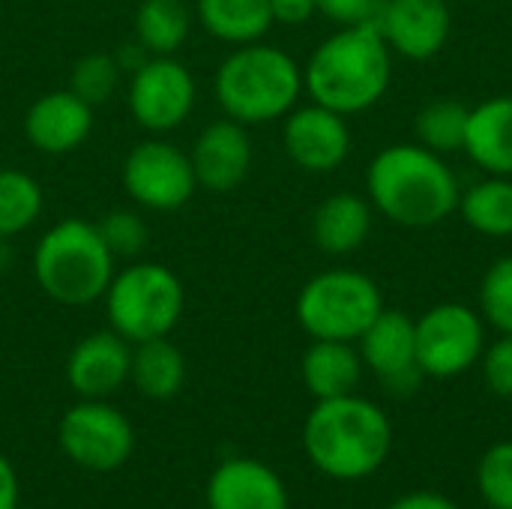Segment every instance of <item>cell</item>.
I'll use <instances>...</instances> for the list:
<instances>
[{
    "label": "cell",
    "mask_w": 512,
    "mask_h": 509,
    "mask_svg": "<svg viewBox=\"0 0 512 509\" xmlns=\"http://www.w3.org/2000/svg\"><path fill=\"white\" fill-rule=\"evenodd\" d=\"M369 204L399 228H435L459 210V177L423 144H390L366 171Z\"/></svg>",
    "instance_id": "6da1fadb"
},
{
    "label": "cell",
    "mask_w": 512,
    "mask_h": 509,
    "mask_svg": "<svg viewBox=\"0 0 512 509\" xmlns=\"http://www.w3.org/2000/svg\"><path fill=\"white\" fill-rule=\"evenodd\" d=\"M393 78V51L375 24H351L327 36L303 69V90L336 114H360L381 102Z\"/></svg>",
    "instance_id": "7a4b0ae2"
},
{
    "label": "cell",
    "mask_w": 512,
    "mask_h": 509,
    "mask_svg": "<svg viewBox=\"0 0 512 509\" xmlns=\"http://www.w3.org/2000/svg\"><path fill=\"white\" fill-rule=\"evenodd\" d=\"M390 417L357 393L321 399L303 426V450L309 462L330 480L357 483L372 477L390 456Z\"/></svg>",
    "instance_id": "3957f363"
},
{
    "label": "cell",
    "mask_w": 512,
    "mask_h": 509,
    "mask_svg": "<svg viewBox=\"0 0 512 509\" xmlns=\"http://www.w3.org/2000/svg\"><path fill=\"white\" fill-rule=\"evenodd\" d=\"M213 90L225 117L258 126L294 111L303 93V69L276 45L249 42L237 45V51L222 60Z\"/></svg>",
    "instance_id": "277c9868"
},
{
    "label": "cell",
    "mask_w": 512,
    "mask_h": 509,
    "mask_svg": "<svg viewBox=\"0 0 512 509\" xmlns=\"http://www.w3.org/2000/svg\"><path fill=\"white\" fill-rule=\"evenodd\" d=\"M114 255L99 228L69 216L51 225L33 249L36 285L60 306H90L105 297L114 279Z\"/></svg>",
    "instance_id": "5b68a950"
},
{
    "label": "cell",
    "mask_w": 512,
    "mask_h": 509,
    "mask_svg": "<svg viewBox=\"0 0 512 509\" xmlns=\"http://www.w3.org/2000/svg\"><path fill=\"white\" fill-rule=\"evenodd\" d=\"M102 300L111 330L129 345L168 336L186 306L180 279L156 261H135L114 273Z\"/></svg>",
    "instance_id": "8992f818"
},
{
    "label": "cell",
    "mask_w": 512,
    "mask_h": 509,
    "mask_svg": "<svg viewBox=\"0 0 512 509\" xmlns=\"http://www.w3.org/2000/svg\"><path fill=\"white\" fill-rule=\"evenodd\" d=\"M381 312L378 282L357 270H324L297 294V321L312 339L357 342Z\"/></svg>",
    "instance_id": "52a82bcc"
},
{
    "label": "cell",
    "mask_w": 512,
    "mask_h": 509,
    "mask_svg": "<svg viewBox=\"0 0 512 509\" xmlns=\"http://www.w3.org/2000/svg\"><path fill=\"white\" fill-rule=\"evenodd\" d=\"M414 327L417 363L426 378H456L486 351V321L465 303H438Z\"/></svg>",
    "instance_id": "ba28073f"
},
{
    "label": "cell",
    "mask_w": 512,
    "mask_h": 509,
    "mask_svg": "<svg viewBox=\"0 0 512 509\" xmlns=\"http://www.w3.org/2000/svg\"><path fill=\"white\" fill-rule=\"evenodd\" d=\"M57 441L66 459L87 471H117L126 465L135 447V432L126 414L105 405L102 399H84L72 405L57 426Z\"/></svg>",
    "instance_id": "9c48e42d"
},
{
    "label": "cell",
    "mask_w": 512,
    "mask_h": 509,
    "mask_svg": "<svg viewBox=\"0 0 512 509\" xmlns=\"http://www.w3.org/2000/svg\"><path fill=\"white\" fill-rule=\"evenodd\" d=\"M123 186L138 207L171 213L192 201L198 180L189 153L162 138H153L129 150L123 162Z\"/></svg>",
    "instance_id": "30bf717a"
},
{
    "label": "cell",
    "mask_w": 512,
    "mask_h": 509,
    "mask_svg": "<svg viewBox=\"0 0 512 509\" xmlns=\"http://www.w3.org/2000/svg\"><path fill=\"white\" fill-rule=\"evenodd\" d=\"M195 108L192 72L168 57H147L129 75V111L135 123L153 135L180 129Z\"/></svg>",
    "instance_id": "8fae6325"
},
{
    "label": "cell",
    "mask_w": 512,
    "mask_h": 509,
    "mask_svg": "<svg viewBox=\"0 0 512 509\" xmlns=\"http://www.w3.org/2000/svg\"><path fill=\"white\" fill-rule=\"evenodd\" d=\"M357 342L363 366H369L378 375L387 393H417L426 375L417 363V327L411 315L399 309H384Z\"/></svg>",
    "instance_id": "7c38bea8"
},
{
    "label": "cell",
    "mask_w": 512,
    "mask_h": 509,
    "mask_svg": "<svg viewBox=\"0 0 512 509\" xmlns=\"http://www.w3.org/2000/svg\"><path fill=\"white\" fill-rule=\"evenodd\" d=\"M372 24L393 54L432 60L450 39L453 15L447 0H381Z\"/></svg>",
    "instance_id": "4fadbf2b"
},
{
    "label": "cell",
    "mask_w": 512,
    "mask_h": 509,
    "mask_svg": "<svg viewBox=\"0 0 512 509\" xmlns=\"http://www.w3.org/2000/svg\"><path fill=\"white\" fill-rule=\"evenodd\" d=\"M282 144L288 159L306 174H330L351 153V129L345 114H336L318 102L285 114Z\"/></svg>",
    "instance_id": "5bb4252c"
},
{
    "label": "cell",
    "mask_w": 512,
    "mask_h": 509,
    "mask_svg": "<svg viewBox=\"0 0 512 509\" xmlns=\"http://www.w3.org/2000/svg\"><path fill=\"white\" fill-rule=\"evenodd\" d=\"M198 186L210 192L237 189L252 168V141L243 123L222 117L201 129L189 153Z\"/></svg>",
    "instance_id": "9a60e30c"
},
{
    "label": "cell",
    "mask_w": 512,
    "mask_h": 509,
    "mask_svg": "<svg viewBox=\"0 0 512 509\" xmlns=\"http://www.w3.org/2000/svg\"><path fill=\"white\" fill-rule=\"evenodd\" d=\"M129 366L132 345L114 330H102L84 336L72 348L66 360V381L81 399H105L129 381Z\"/></svg>",
    "instance_id": "2e32d148"
},
{
    "label": "cell",
    "mask_w": 512,
    "mask_h": 509,
    "mask_svg": "<svg viewBox=\"0 0 512 509\" xmlns=\"http://www.w3.org/2000/svg\"><path fill=\"white\" fill-rule=\"evenodd\" d=\"M93 129V105L78 99L69 87L39 96L24 117L27 141L48 156L72 153Z\"/></svg>",
    "instance_id": "e0dca14e"
},
{
    "label": "cell",
    "mask_w": 512,
    "mask_h": 509,
    "mask_svg": "<svg viewBox=\"0 0 512 509\" xmlns=\"http://www.w3.org/2000/svg\"><path fill=\"white\" fill-rule=\"evenodd\" d=\"M207 509H288V489L270 465L228 459L207 480Z\"/></svg>",
    "instance_id": "ac0fdd59"
},
{
    "label": "cell",
    "mask_w": 512,
    "mask_h": 509,
    "mask_svg": "<svg viewBox=\"0 0 512 509\" xmlns=\"http://www.w3.org/2000/svg\"><path fill=\"white\" fill-rule=\"evenodd\" d=\"M462 150L486 174L512 177V96H492L468 111Z\"/></svg>",
    "instance_id": "d6986e66"
},
{
    "label": "cell",
    "mask_w": 512,
    "mask_h": 509,
    "mask_svg": "<svg viewBox=\"0 0 512 509\" xmlns=\"http://www.w3.org/2000/svg\"><path fill=\"white\" fill-rule=\"evenodd\" d=\"M372 234V204L354 192L324 198L312 213V240L327 255H351Z\"/></svg>",
    "instance_id": "ffe728a7"
},
{
    "label": "cell",
    "mask_w": 512,
    "mask_h": 509,
    "mask_svg": "<svg viewBox=\"0 0 512 509\" xmlns=\"http://www.w3.org/2000/svg\"><path fill=\"white\" fill-rule=\"evenodd\" d=\"M300 375H303L306 390L318 402L351 396L357 393L360 378H363V357L354 348V342L315 339L300 360Z\"/></svg>",
    "instance_id": "44dd1931"
},
{
    "label": "cell",
    "mask_w": 512,
    "mask_h": 509,
    "mask_svg": "<svg viewBox=\"0 0 512 509\" xmlns=\"http://www.w3.org/2000/svg\"><path fill=\"white\" fill-rule=\"evenodd\" d=\"M129 381L135 390L153 402H168L183 390L186 381V360L168 336L138 342L132 348V366H129Z\"/></svg>",
    "instance_id": "7402d4cb"
},
{
    "label": "cell",
    "mask_w": 512,
    "mask_h": 509,
    "mask_svg": "<svg viewBox=\"0 0 512 509\" xmlns=\"http://www.w3.org/2000/svg\"><path fill=\"white\" fill-rule=\"evenodd\" d=\"M195 12L210 36L231 45L261 42L273 27L270 0H198Z\"/></svg>",
    "instance_id": "603a6c76"
},
{
    "label": "cell",
    "mask_w": 512,
    "mask_h": 509,
    "mask_svg": "<svg viewBox=\"0 0 512 509\" xmlns=\"http://www.w3.org/2000/svg\"><path fill=\"white\" fill-rule=\"evenodd\" d=\"M459 213L483 237H512V177H486L459 195Z\"/></svg>",
    "instance_id": "cb8c5ba5"
},
{
    "label": "cell",
    "mask_w": 512,
    "mask_h": 509,
    "mask_svg": "<svg viewBox=\"0 0 512 509\" xmlns=\"http://www.w3.org/2000/svg\"><path fill=\"white\" fill-rule=\"evenodd\" d=\"M192 15L183 0H141L135 9V39L150 57L174 54L189 36Z\"/></svg>",
    "instance_id": "d4e9b609"
},
{
    "label": "cell",
    "mask_w": 512,
    "mask_h": 509,
    "mask_svg": "<svg viewBox=\"0 0 512 509\" xmlns=\"http://www.w3.org/2000/svg\"><path fill=\"white\" fill-rule=\"evenodd\" d=\"M468 105L453 99V96H441L426 102L417 117H414V135L417 144H423L432 153L450 156L456 150L465 147V129H468Z\"/></svg>",
    "instance_id": "484cf974"
},
{
    "label": "cell",
    "mask_w": 512,
    "mask_h": 509,
    "mask_svg": "<svg viewBox=\"0 0 512 509\" xmlns=\"http://www.w3.org/2000/svg\"><path fill=\"white\" fill-rule=\"evenodd\" d=\"M39 213L42 186L18 168H0V240L27 231Z\"/></svg>",
    "instance_id": "4316f807"
},
{
    "label": "cell",
    "mask_w": 512,
    "mask_h": 509,
    "mask_svg": "<svg viewBox=\"0 0 512 509\" xmlns=\"http://www.w3.org/2000/svg\"><path fill=\"white\" fill-rule=\"evenodd\" d=\"M120 63L114 60V54H102V51H93V54H84L75 66H72V75H69V90L84 99L87 105L99 108L105 105L117 87H120Z\"/></svg>",
    "instance_id": "83f0119b"
},
{
    "label": "cell",
    "mask_w": 512,
    "mask_h": 509,
    "mask_svg": "<svg viewBox=\"0 0 512 509\" xmlns=\"http://www.w3.org/2000/svg\"><path fill=\"white\" fill-rule=\"evenodd\" d=\"M480 315L498 333H512V255L498 258L480 282Z\"/></svg>",
    "instance_id": "f1b7e54d"
},
{
    "label": "cell",
    "mask_w": 512,
    "mask_h": 509,
    "mask_svg": "<svg viewBox=\"0 0 512 509\" xmlns=\"http://www.w3.org/2000/svg\"><path fill=\"white\" fill-rule=\"evenodd\" d=\"M477 489L492 509H512V441L492 444L477 468Z\"/></svg>",
    "instance_id": "f546056e"
},
{
    "label": "cell",
    "mask_w": 512,
    "mask_h": 509,
    "mask_svg": "<svg viewBox=\"0 0 512 509\" xmlns=\"http://www.w3.org/2000/svg\"><path fill=\"white\" fill-rule=\"evenodd\" d=\"M96 228H99V234L108 243L114 258H135V255H141L144 246H147V237H150L144 219L135 210H111V213H105L96 222Z\"/></svg>",
    "instance_id": "4dcf8cb0"
},
{
    "label": "cell",
    "mask_w": 512,
    "mask_h": 509,
    "mask_svg": "<svg viewBox=\"0 0 512 509\" xmlns=\"http://www.w3.org/2000/svg\"><path fill=\"white\" fill-rule=\"evenodd\" d=\"M480 360L486 387L501 399H512V333H501V339L492 342Z\"/></svg>",
    "instance_id": "1f68e13d"
},
{
    "label": "cell",
    "mask_w": 512,
    "mask_h": 509,
    "mask_svg": "<svg viewBox=\"0 0 512 509\" xmlns=\"http://www.w3.org/2000/svg\"><path fill=\"white\" fill-rule=\"evenodd\" d=\"M378 3L381 0H315V9L324 18L351 27V24H372Z\"/></svg>",
    "instance_id": "d6a6232c"
},
{
    "label": "cell",
    "mask_w": 512,
    "mask_h": 509,
    "mask_svg": "<svg viewBox=\"0 0 512 509\" xmlns=\"http://www.w3.org/2000/svg\"><path fill=\"white\" fill-rule=\"evenodd\" d=\"M270 12H273V24H288V27H297V24H306L318 9H315V0H270Z\"/></svg>",
    "instance_id": "836d02e7"
},
{
    "label": "cell",
    "mask_w": 512,
    "mask_h": 509,
    "mask_svg": "<svg viewBox=\"0 0 512 509\" xmlns=\"http://www.w3.org/2000/svg\"><path fill=\"white\" fill-rule=\"evenodd\" d=\"M387 509H459L450 498L438 492H408L399 501H393Z\"/></svg>",
    "instance_id": "e575fe53"
},
{
    "label": "cell",
    "mask_w": 512,
    "mask_h": 509,
    "mask_svg": "<svg viewBox=\"0 0 512 509\" xmlns=\"http://www.w3.org/2000/svg\"><path fill=\"white\" fill-rule=\"evenodd\" d=\"M0 509H18V477L6 456H0Z\"/></svg>",
    "instance_id": "d590c367"
},
{
    "label": "cell",
    "mask_w": 512,
    "mask_h": 509,
    "mask_svg": "<svg viewBox=\"0 0 512 509\" xmlns=\"http://www.w3.org/2000/svg\"><path fill=\"white\" fill-rule=\"evenodd\" d=\"M147 57H150V54H147V48H144L138 39H135V42H129V45H123V48H117V54H114V60L120 63V69H123V72H129V75H132V72H135Z\"/></svg>",
    "instance_id": "8d00e7d4"
},
{
    "label": "cell",
    "mask_w": 512,
    "mask_h": 509,
    "mask_svg": "<svg viewBox=\"0 0 512 509\" xmlns=\"http://www.w3.org/2000/svg\"><path fill=\"white\" fill-rule=\"evenodd\" d=\"M9 246H6V240H0V270H6L9 267Z\"/></svg>",
    "instance_id": "74e56055"
}]
</instances>
